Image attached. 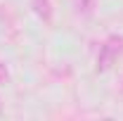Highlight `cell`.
Here are the masks:
<instances>
[{
    "label": "cell",
    "instance_id": "1",
    "mask_svg": "<svg viewBox=\"0 0 123 121\" xmlns=\"http://www.w3.org/2000/svg\"><path fill=\"white\" fill-rule=\"evenodd\" d=\"M123 55V38L121 36H111L107 38L102 47H99V55H97V71H109L118 57Z\"/></svg>",
    "mask_w": 123,
    "mask_h": 121
},
{
    "label": "cell",
    "instance_id": "2",
    "mask_svg": "<svg viewBox=\"0 0 123 121\" xmlns=\"http://www.w3.org/2000/svg\"><path fill=\"white\" fill-rule=\"evenodd\" d=\"M31 10L40 17L45 24L52 21V12H55V10H52V2H50V0H31Z\"/></svg>",
    "mask_w": 123,
    "mask_h": 121
},
{
    "label": "cell",
    "instance_id": "3",
    "mask_svg": "<svg viewBox=\"0 0 123 121\" xmlns=\"http://www.w3.org/2000/svg\"><path fill=\"white\" fill-rule=\"evenodd\" d=\"M7 81H10V69L5 62H0V86H5Z\"/></svg>",
    "mask_w": 123,
    "mask_h": 121
}]
</instances>
